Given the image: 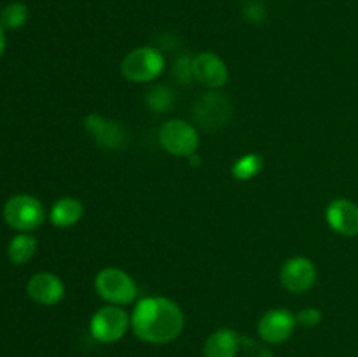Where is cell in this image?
Listing matches in <instances>:
<instances>
[{
  "instance_id": "6da1fadb",
  "label": "cell",
  "mask_w": 358,
  "mask_h": 357,
  "mask_svg": "<svg viewBox=\"0 0 358 357\" xmlns=\"http://www.w3.org/2000/svg\"><path fill=\"white\" fill-rule=\"evenodd\" d=\"M185 317L180 304L166 296L138 300L131 314V329L138 340L152 345L175 342L184 331Z\"/></svg>"
},
{
  "instance_id": "7a4b0ae2",
  "label": "cell",
  "mask_w": 358,
  "mask_h": 357,
  "mask_svg": "<svg viewBox=\"0 0 358 357\" xmlns=\"http://www.w3.org/2000/svg\"><path fill=\"white\" fill-rule=\"evenodd\" d=\"M163 70L164 55L152 46H140L131 49L121 62V74L129 83H152L163 74Z\"/></svg>"
},
{
  "instance_id": "3957f363",
  "label": "cell",
  "mask_w": 358,
  "mask_h": 357,
  "mask_svg": "<svg viewBox=\"0 0 358 357\" xmlns=\"http://www.w3.org/2000/svg\"><path fill=\"white\" fill-rule=\"evenodd\" d=\"M94 290L108 304L126 307L138 296V287L133 276L121 268H103L94 276Z\"/></svg>"
},
{
  "instance_id": "277c9868",
  "label": "cell",
  "mask_w": 358,
  "mask_h": 357,
  "mask_svg": "<svg viewBox=\"0 0 358 357\" xmlns=\"http://www.w3.org/2000/svg\"><path fill=\"white\" fill-rule=\"evenodd\" d=\"M159 146L175 158H189L198 153V130L184 119H170L157 133Z\"/></svg>"
},
{
  "instance_id": "5b68a950",
  "label": "cell",
  "mask_w": 358,
  "mask_h": 357,
  "mask_svg": "<svg viewBox=\"0 0 358 357\" xmlns=\"http://www.w3.org/2000/svg\"><path fill=\"white\" fill-rule=\"evenodd\" d=\"M131 326V317L124 307L119 304H105L98 308L90 321V332L96 342L115 343L126 335Z\"/></svg>"
},
{
  "instance_id": "8992f818",
  "label": "cell",
  "mask_w": 358,
  "mask_h": 357,
  "mask_svg": "<svg viewBox=\"0 0 358 357\" xmlns=\"http://www.w3.org/2000/svg\"><path fill=\"white\" fill-rule=\"evenodd\" d=\"M231 100L224 93H219L217 90L203 93L198 100L194 102V108H192V118L198 122L201 128L219 130L226 126L231 119Z\"/></svg>"
},
{
  "instance_id": "52a82bcc",
  "label": "cell",
  "mask_w": 358,
  "mask_h": 357,
  "mask_svg": "<svg viewBox=\"0 0 358 357\" xmlns=\"http://www.w3.org/2000/svg\"><path fill=\"white\" fill-rule=\"evenodd\" d=\"M44 217V205L30 195H16L3 205V219L17 231L37 230Z\"/></svg>"
},
{
  "instance_id": "ba28073f",
  "label": "cell",
  "mask_w": 358,
  "mask_h": 357,
  "mask_svg": "<svg viewBox=\"0 0 358 357\" xmlns=\"http://www.w3.org/2000/svg\"><path fill=\"white\" fill-rule=\"evenodd\" d=\"M318 272L315 262L304 255L287 259L280 268V282L289 293L304 294L317 284Z\"/></svg>"
},
{
  "instance_id": "9c48e42d",
  "label": "cell",
  "mask_w": 358,
  "mask_h": 357,
  "mask_svg": "<svg viewBox=\"0 0 358 357\" xmlns=\"http://www.w3.org/2000/svg\"><path fill=\"white\" fill-rule=\"evenodd\" d=\"M296 324V315L292 312H289L287 308H271L259 321V338L268 345L285 343L292 336Z\"/></svg>"
},
{
  "instance_id": "30bf717a",
  "label": "cell",
  "mask_w": 358,
  "mask_h": 357,
  "mask_svg": "<svg viewBox=\"0 0 358 357\" xmlns=\"http://www.w3.org/2000/svg\"><path fill=\"white\" fill-rule=\"evenodd\" d=\"M84 128L101 149L117 150L126 146V139H128L126 130L114 119H107L105 115L91 112L84 118Z\"/></svg>"
},
{
  "instance_id": "8fae6325",
  "label": "cell",
  "mask_w": 358,
  "mask_h": 357,
  "mask_svg": "<svg viewBox=\"0 0 358 357\" xmlns=\"http://www.w3.org/2000/svg\"><path fill=\"white\" fill-rule=\"evenodd\" d=\"M192 70H194V79L210 90L224 88L229 80V70H227L226 62L215 52H198L192 59Z\"/></svg>"
},
{
  "instance_id": "7c38bea8",
  "label": "cell",
  "mask_w": 358,
  "mask_h": 357,
  "mask_svg": "<svg viewBox=\"0 0 358 357\" xmlns=\"http://www.w3.org/2000/svg\"><path fill=\"white\" fill-rule=\"evenodd\" d=\"M325 220L341 237L358 234V205L346 198H336L325 209Z\"/></svg>"
},
{
  "instance_id": "4fadbf2b",
  "label": "cell",
  "mask_w": 358,
  "mask_h": 357,
  "mask_svg": "<svg viewBox=\"0 0 358 357\" xmlns=\"http://www.w3.org/2000/svg\"><path fill=\"white\" fill-rule=\"evenodd\" d=\"M27 293L35 303L55 307L65 298V284L58 275L49 272L35 273L27 284Z\"/></svg>"
},
{
  "instance_id": "5bb4252c",
  "label": "cell",
  "mask_w": 358,
  "mask_h": 357,
  "mask_svg": "<svg viewBox=\"0 0 358 357\" xmlns=\"http://www.w3.org/2000/svg\"><path fill=\"white\" fill-rule=\"evenodd\" d=\"M241 336L231 328H220L206 338L203 357H236Z\"/></svg>"
},
{
  "instance_id": "9a60e30c",
  "label": "cell",
  "mask_w": 358,
  "mask_h": 357,
  "mask_svg": "<svg viewBox=\"0 0 358 357\" xmlns=\"http://www.w3.org/2000/svg\"><path fill=\"white\" fill-rule=\"evenodd\" d=\"M84 205L77 198L72 196H63L52 205L49 212V220L56 227H72L83 219Z\"/></svg>"
},
{
  "instance_id": "2e32d148",
  "label": "cell",
  "mask_w": 358,
  "mask_h": 357,
  "mask_svg": "<svg viewBox=\"0 0 358 357\" xmlns=\"http://www.w3.org/2000/svg\"><path fill=\"white\" fill-rule=\"evenodd\" d=\"M175 102V91L170 86H164V84H156V86L150 88L145 94V104L156 114H164V112L173 111Z\"/></svg>"
},
{
  "instance_id": "e0dca14e",
  "label": "cell",
  "mask_w": 358,
  "mask_h": 357,
  "mask_svg": "<svg viewBox=\"0 0 358 357\" xmlns=\"http://www.w3.org/2000/svg\"><path fill=\"white\" fill-rule=\"evenodd\" d=\"M262 168H264V160H262V156H259V154L255 153H248L234 161L233 167H231V175H233L236 181L248 182L254 177H257L262 172Z\"/></svg>"
},
{
  "instance_id": "ac0fdd59",
  "label": "cell",
  "mask_w": 358,
  "mask_h": 357,
  "mask_svg": "<svg viewBox=\"0 0 358 357\" xmlns=\"http://www.w3.org/2000/svg\"><path fill=\"white\" fill-rule=\"evenodd\" d=\"M37 251V240L31 234H16L7 247V255L14 265H24L34 258Z\"/></svg>"
},
{
  "instance_id": "d6986e66",
  "label": "cell",
  "mask_w": 358,
  "mask_h": 357,
  "mask_svg": "<svg viewBox=\"0 0 358 357\" xmlns=\"http://www.w3.org/2000/svg\"><path fill=\"white\" fill-rule=\"evenodd\" d=\"M28 16H30V13L23 2H13L3 7L2 14H0V24L7 30H16L27 23Z\"/></svg>"
},
{
  "instance_id": "ffe728a7",
  "label": "cell",
  "mask_w": 358,
  "mask_h": 357,
  "mask_svg": "<svg viewBox=\"0 0 358 357\" xmlns=\"http://www.w3.org/2000/svg\"><path fill=\"white\" fill-rule=\"evenodd\" d=\"M240 349L245 357H275L271 350L266 346L261 338H250V336H241Z\"/></svg>"
},
{
  "instance_id": "44dd1931",
  "label": "cell",
  "mask_w": 358,
  "mask_h": 357,
  "mask_svg": "<svg viewBox=\"0 0 358 357\" xmlns=\"http://www.w3.org/2000/svg\"><path fill=\"white\" fill-rule=\"evenodd\" d=\"M192 59L194 56L182 55L173 63V77L180 84H189L194 80V70H192Z\"/></svg>"
},
{
  "instance_id": "7402d4cb",
  "label": "cell",
  "mask_w": 358,
  "mask_h": 357,
  "mask_svg": "<svg viewBox=\"0 0 358 357\" xmlns=\"http://www.w3.org/2000/svg\"><path fill=\"white\" fill-rule=\"evenodd\" d=\"M296 322L299 326H303V328H315V326L322 322V312L315 307L303 308V310L296 315Z\"/></svg>"
},
{
  "instance_id": "603a6c76",
  "label": "cell",
  "mask_w": 358,
  "mask_h": 357,
  "mask_svg": "<svg viewBox=\"0 0 358 357\" xmlns=\"http://www.w3.org/2000/svg\"><path fill=\"white\" fill-rule=\"evenodd\" d=\"M189 163H191V167H199V163H201V158H199L198 153H194L192 156L187 158Z\"/></svg>"
},
{
  "instance_id": "cb8c5ba5",
  "label": "cell",
  "mask_w": 358,
  "mask_h": 357,
  "mask_svg": "<svg viewBox=\"0 0 358 357\" xmlns=\"http://www.w3.org/2000/svg\"><path fill=\"white\" fill-rule=\"evenodd\" d=\"M3 49H6V35H3V28L0 24V56H2Z\"/></svg>"
}]
</instances>
